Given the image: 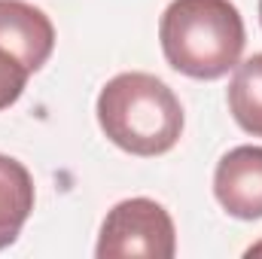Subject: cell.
I'll return each mask as SVG.
<instances>
[{"mask_svg": "<svg viewBox=\"0 0 262 259\" xmlns=\"http://www.w3.org/2000/svg\"><path fill=\"white\" fill-rule=\"evenodd\" d=\"M95 113L107 140L140 159L165 156L183 134V104L174 89L140 70L113 76L101 89Z\"/></svg>", "mask_w": 262, "mask_h": 259, "instance_id": "obj_1", "label": "cell"}, {"mask_svg": "<svg viewBox=\"0 0 262 259\" xmlns=\"http://www.w3.org/2000/svg\"><path fill=\"white\" fill-rule=\"evenodd\" d=\"M165 61L192 79H220L235 70L247 31L229 0H171L159 21Z\"/></svg>", "mask_w": 262, "mask_h": 259, "instance_id": "obj_2", "label": "cell"}, {"mask_svg": "<svg viewBox=\"0 0 262 259\" xmlns=\"http://www.w3.org/2000/svg\"><path fill=\"white\" fill-rule=\"evenodd\" d=\"M177 253V229L171 213L152 198H125L101 223L98 259H171Z\"/></svg>", "mask_w": 262, "mask_h": 259, "instance_id": "obj_3", "label": "cell"}, {"mask_svg": "<svg viewBox=\"0 0 262 259\" xmlns=\"http://www.w3.org/2000/svg\"><path fill=\"white\" fill-rule=\"evenodd\" d=\"M213 195L235 220H262V146L229 149L213 171Z\"/></svg>", "mask_w": 262, "mask_h": 259, "instance_id": "obj_4", "label": "cell"}, {"mask_svg": "<svg viewBox=\"0 0 262 259\" xmlns=\"http://www.w3.org/2000/svg\"><path fill=\"white\" fill-rule=\"evenodd\" d=\"M0 46L21 58L31 73L52 58L55 25L52 18L25 0H0Z\"/></svg>", "mask_w": 262, "mask_h": 259, "instance_id": "obj_5", "label": "cell"}, {"mask_svg": "<svg viewBox=\"0 0 262 259\" xmlns=\"http://www.w3.org/2000/svg\"><path fill=\"white\" fill-rule=\"evenodd\" d=\"M34 210V177L31 171L0 153V250L15 244Z\"/></svg>", "mask_w": 262, "mask_h": 259, "instance_id": "obj_6", "label": "cell"}, {"mask_svg": "<svg viewBox=\"0 0 262 259\" xmlns=\"http://www.w3.org/2000/svg\"><path fill=\"white\" fill-rule=\"evenodd\" d=\"M229 113L253 137H262V52L238 61L229 82Z\"/></svg>", "mask_w": 262, "mask_h": 259, "instance_id": "obj_7", "label": "cell"}, {"mask_svg": "<svg viewBox=\"0 0 262 259\" xmlns=\"http://www.w3.org/2000/svg\"><path fill=\"white\" fill-rule=\"evenodd\" d=\"M28 79H31V70L25 67V61L0 46V110L12 107L21 98Z\"/></svg>", "mask_w": 262, "mask_h": 259, "instance_id": "obj_8", "label": "cell"}, {"mask_svg": "<svg viewBox=\"0 0 262 259\" xmlns=\"http://www.w3.org/2000/svg\"><path fill=\"white\" fill-rule=\"evenodd\" d=\"M247 256H262V241H259V244H253V247L247 250Z\"/></svg>", "mask_w": 262, "mask_h": 259, "instance_id": "obj_9", "label": "cell"}, {"mask_svg": "<svg viewBox=\"0 0 262 259\" xmlns=\"http://www.w3.org/2000/svg\"><path fill=\"white\" fill-rule=\"evenodd\" d=\"M259 21H262V0H259Z\"/></svg>", "mask_w": 262, "mask_h": 259, "instance_id": "obj_10", "label": "cell"}]
</instances>
